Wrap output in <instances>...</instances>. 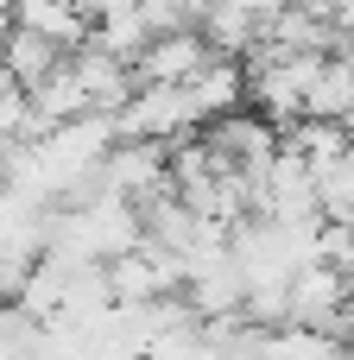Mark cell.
Listing matches in <instances>:
<instances>
[{
  "instance_id": "6da1fadb",
  "label": "cell",
  "mask_w": 354,
  "mask_h": 360,
  "mask_svg": "<svg viewBox=\"0 0 354 360\" xmlns=\"http://www.w3.org/2000/svg\"><path fill=\"white\" fill-rule=\"evenodd\" d=\"M139 240H146L139 209H133L127 196L95 190V196H82V202H70V209H51V240H44V253H57V259H70V266H114V259L133 253Z\"/></svg>"
},
{
  "instance_id": "7a4b0ae2",
  "label": "cell",
  "mask_w": 354,
  "mask_h": 360,
  "mask_svg": "<svg viewBox=\"0 0 354 360\" xmlns=\"http://www.w3.org/2000/svg\"><path fill=\"white\" fill-rule=\"evenodd\" d=\"M209 38L203 25H177V32H152V44L133 57V82H190L209 63Z\"/></svg>"
},
{
  "instance_id": "3957f363",
  "label": "cell",
  "mask_w": 354,
  "mask_h": 360,
  "mask_svg": "<svg viewBox=\"0 0 354 360\" xmlns=\"http://www.w3.org/2000/svg\"><path fill=\"white\" fill-rule=\"evenodd\" d=\"M184 101H190L196 127H209V120L234 114V108L247 101V70H241V57H209V63L184 82Z\"/></svg>"
},
{
  "instance_id": "277c9868",
  "label": "cell",
  "mask_w": 354,
  "mask_h": 360,
  "mask_svg": "<svg viewBox=\"0 0 354 360\" xmlns=\"http://www.w3.org/2000/svg\"><path fill=\"white\" fill-rule=\"evenodd\" d=\"M342 291H348V278H342V272H329L323 259H317V266H304V272L291 278V291H285V323H298V329H329V323H336Z\"/></svg>"
},
{
  "instance_id": "5b68a950",
  "label": "cell",
  "mask_w": 354,
  "mask_h": 360,
  "mask_svg": "<svg viewBox=\"0 0 354 360\" xmlns=\"http://www.w3.org/2000/svg\"><path fill=\"white\" fill-rule=\"evenodd\" d=\"M13 25H25V32H38V38H51L63 57L70 51H82L89 44V13L76 6V0H13Z\"/></svg>"
},
{
  "instance_id": "8992f818",
  "label": "cell",
  "mask_w": 354,
  "mask_h": 360,
  "mask_svg": "<svg viewBox=\"0 0 354 360\" xmlns=\"http://www.w3.org/2000/svg\"><path fill=\"white\" fill-rule=\"evenodd\" d=\"M25 101H32V114H38V133H51V127H63V120L95 114V108H89V95H82V82H76V70H70V57H63L44 82H32V89H25Z\"/></svg>"
},
{
  "instance_id": "52a82bcc",
  "label": "cell",
  "mask_w": 354,
  "mask_h": 360,
  "mask_svg": "<svg viewBox=\"0 0 354 360\" xmlns=\"http://www.w3.org/2000/svg\"><path fill=\"white\" fill-rule=\"evenodd\" d=\"M0 63H6V76H13L19 89H32V82H44V76L63 63V51H57L51 38H38V32L13 25V32H6V44H0Z\"/></svg>"
},
{
  "instance_id": "ba28073f",
  "label": "cell",
  "mask_w": 354,
  "mask_h": 360,
  "mask_svg": "<svg viewBox=\"0 0 354 360\" xmlns=\"http://www.w3.org/2000/svg\"><path fill=\"white\" fill-rule=\"evenodd\" d=\"M285 146H291V152H298L310 171H329V165H342V152H348V127L304 114L298 127H285Z\"/></svg>"
},
{
  "instance_id": "9c48e42d",
  "label": "cell",
  "mask_w": 354,
  "mask_h": 360,
  "mask_svg": "<svg viewBox=\"0 0 354 360\" xmlns=\"http://www.w3.org/2000/svg\"><path fill=\"white\" fill-rule=\"evenodd\" d=\"M38 342H44V323L25 316L19 304H0V360H38Z\"/></svg>"
},
{
  "instance_id": "30bf717a",
  "label": "cell",
  "mask_w": 354,
  "mask_h": 360,
  "mask_svg": "<svg viewBox=\"0 0 354 360\" xmlns=\"http://www.w3.org/2000/svg\"><path fill=\"white\" fill-rule=\"evenodd\" d=\"M25 139H38V114L25 101V89H0V158L19 152Z\"/></svg>"
},
{
  "instance_id": "8fae6325",
  "label": "cell",
  "mask_w": 354,
  "mask_h": 360,
  "mask_svg": "<svg viewBox=\"0 0 354 360\" xmlns=\"http://www.w3.org/2000/svg\"><path fill=\"white\" fill-rule=\"evenodd\" d=\"M329 335H336L342 348H354V278H348V291H342V304H336V323H329Z\"/></svg>"
},
{
  "instance_id": "7c38bea8",
  "label": "cell",
  "mask_w": 354,
  "mask_h": 360,
  "mask_svg": "<svg viewBox=\"0 0 354 360\" xmlns=\"http://www.w3.org/2000/svg\"><path fill=\"white\" fill-rule=\"evenodd\" d=\"M222 6H234V13H247L253 25H266V19H272V13H285L291 0H222Z\"/></svg>"
},
{
  "instance_id": "4fadbf2b",
  "label": "cell",
  "mask_w": 354,
  "mask_h": 360,
  "mask_svg": "<svg viewBox=\"0 0 354 360\" xmlns=\"http://www.w3.org/2000/svg\"><path fill=\"white\" fill-rule=\"evenodd\" d=\"M6 32H13V0H0V44H6Z\"/></svg>"
},
{
  "instance_id": "5bb4252c",
  "label": "cell",
  "mask_w": 354,
  "mask_h": 360,
  "mask_svg": "<svg viewBox=\"0 0 354 360\" xmlns=\"http://www.w3.org/2000/svg\"><path fill=\"white\" fill-rule=\"evenodd\" d=\"M342 165H354V127H348V152H342Z\"/></svg>"
},
{
  "instance_id": "9a60e30c",
  "label": "cell",
  "mask_w": 354,
  "mask_h": 360,
  "mask_svg": "<svg viewBox=\"0 0 354 360\" xmlns=\"http://www.w3.org/2000/svg\"><path fill=\"white\" fill-rule=\"evenodd\" d=\"M0 89H19V82H13V76H6V63H0Z\"/></svg>"
},
{
  "instance_id": "2e32d148",
  "label": "cell",
  "mask_w": 354,
  "mask_h": 360,
  "mask_svg": "<svg viewBox=\"0 0 354 360\" xmlns=\"http://www.w3.org/2000/svg\"><path fill=\"white\" fill-rule=\"evenodd\" d=\"M342 360H354V348H342Z\"/></svg>"
},
{
  "instance_id": "e0dca14e",
  "label": "cell",
  "mask_w": 354,
  "mask_h": 360,
  "mask_svg": "<svg viewBox=\"0 0 354 360\" xmlns=\"http://www.w3.org/2000/svg\"><path fill=\"white\" fill-rule=\"evenodd\" d=\"M0 304H6V297H0Z\"/></svg>"
}]
</instances>
